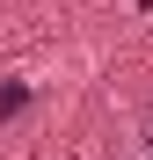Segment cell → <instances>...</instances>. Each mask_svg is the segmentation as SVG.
<instances>
[{"label":"cell","mask_w":153,"mask_h":160,"mask_svg":"<svg viewBox=\"0 0 153 160\" xmlns=\"http://www.w3.org/2000/svg\"><path fill=\"white\" fill-rule=\"evenodd\" d=\"M22 109H29V80H0V131H8Z\"/></svg>","instance_id":"1"},{"label":"cell","mask_w":153,"mask_h":160,"mask_svg":"<svg viewBox=\"0 0 153 160\" xmlns=\"http://www.w3.org/2000/svg\"><path fill=\"white\" fill-rule=\"evenodd\" d=\"M131 160H153V102H146L139 124H131Z\"/></svg>","instance_id":"2"}]
</instances>
